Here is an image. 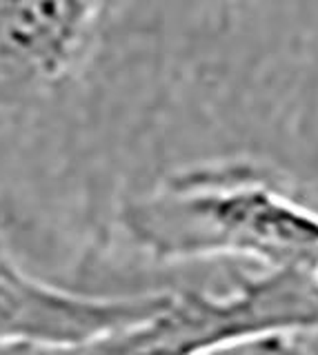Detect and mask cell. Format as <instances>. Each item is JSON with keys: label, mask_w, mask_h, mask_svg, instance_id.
Wrapping results in <instances>:
<instances>
[{"label": "cell", "mask_w": 318, "mask_h": 355, "mask_svg": "<svg viewBox=\"0 0 318 355\" xmlns=\"http://www.w3.org/2000/svg\"><path fill=\"white\" fill-rule=\"evenodd\" d=\"M98 0H0V62L53 80L81 53Z\"/></svg>", "instance_id": "cell-4"}, {"label": "cell", "mask_w": 318, "mask_h": 355, "mask_svg": "<svg viewBox=\"0 0 318 355\" xmlns=\"http://www.w3.org/2000/svg\"><path fill=\"white\" fill-rule=\"evenodd\" d=\"M171 293L85 295L29 275L0 247V342L62 347L156 313Z\"/></svg>", "instance_id": "cell-3"}, {"label": "cell", "mask_w": 318, "mask_h": 355, "mask_svg": "<svg viewBox=\"0 0 318 355\" xmlns=\"http://www.w3.org/2000/svg\"><path fill=\"white\" fill-rule=\"evenodd\" d=\"M296 338L299 336L294 333H265V336L218 344L196 355H294Z\"/></svg>", "instance_id": "cell-5"}, {"label": "cell", "mask_w": 318, "mask_h": 355, "mask_svg": "<svg viewBox=\"0 0 318 355\" xmlns=\"http://www.w3.org/2000/svg\"><path fill=\"white\" fill-rule=\"evenodd\" d=\"M38 349L29 342H0V355H38Z\"/></svg>", "instance_id": "cell-6"}, {"label": "cell", "mask_w": 318, "mask_h": 355, "mask_svg": "<svg viewBox=\"0 0 318 355\" xmlns=\"http://www.w3.org/2000/svg\"><path fill=\"white\" fill-rule=\"evenodd\" d=\"M265 333H318V282L305 271H262L229 293L185 291L142 320L38 355H196Z\"/></svg>", "instance_id": "cell-2"}, {"label": "cell", "mask_w": 318, "mask_h": 355, "mask_svg": "<svg viewBox=\"0 0 318 355\" xmlns=\"http://www.w3.org/2000/svg\"><path fill=\"white\" fill-rule=\"evenodd\" d=\"M125 229L165 262L249 260L262 271L318 269V214L249 164L183 171L125 209Z\"/></svg>", "instance_id": "cell-1"}]
</instances>
